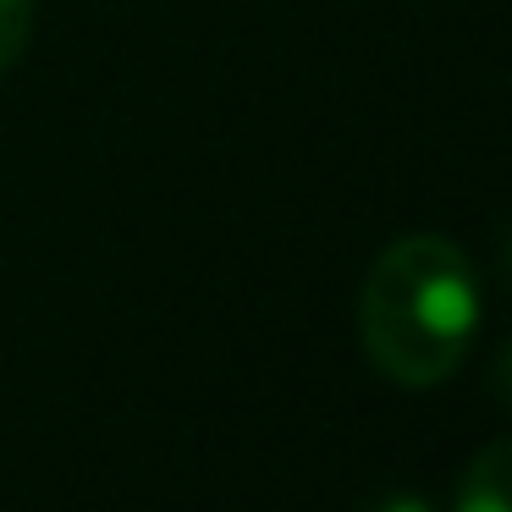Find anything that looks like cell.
<instances>
[{"instance_id": "cell-4", "label": "cell", "mask_w": 512, "mask_h": 512, "mask_svg": "<svg viewBox=\"0 0 512 512\" xmlns=\"http://www.w3.org/2000/svg\"><path fill=\"white\" fill-rule=\"evenodd\" d=\"M364 512H435L424 496H413V490H391V496H380L375 507H364Z\"/></svg>"}, {"instance_id": "cell-6", "label": "cell", "mask_w": 512, "mask_h": 512, "mask_svg": "<svg viewBox=\"0 0 512 512\" xmlns=\"http://www.w3.org/2000/svg\"><path fill=\"white\" fill-rule=\"evenodd\" d=\"M501 259H507V276H512V226H507V243H501Z\"/></svg>"}, {"instance_id": "cell-3", "label": "cell", "mask_w": 512, "mask_h": 512, "mask_svg": "<svg viewBox=\"0 0 512 512\" xmlns=\"http://www.w3.org/2000/svg\"><path fill=\"white\" fill-rule=\"evenodd\" d=\"M34 34V0H0V72L28 50Z\"/></svg>"}, {"instance_id": "cell-5", "label": "cell", "mask_w": 512, "mask_h": 512, "mask_svg": "<svg viewBox=\"0 0 512 512\" xmlns=\"http://www.w3.org/2000/svg\"><path fill=\"white\" fill-rule=\"evenodd\" d=\"M496 391H501V402L512 408V342H507V353L496 358Z\"/></svg>"}, {"instance_id": "cell-2", "label": "cell", "mask_w": 512, "mask_h": 512, "mask_svg": "<svg viewBox=\"0 0 512 512\" xmlns=\"http://www.w3.org/2000/svg\"><path fill=\"white\" fill-rule=\"evenodd\" d=\"M452 512H512V435L474 452V463L463 468Z\"/></svg>"}, {"instance_id": "cell-1", "label": "cell", "mask_w": 512, "mask_h": 512, "mask_svg": "<svg viewBox=\"0 0 512 512\" xmlns=\"http://www.w3.org/2000/svg\"><path fill=\"white\" fill-rule=\"evenodd\" d=\"M479 331V276L452 237L408 232L369 265L358 336L397 386H435L463 364Z\"/></svg>"}]
</instances>
